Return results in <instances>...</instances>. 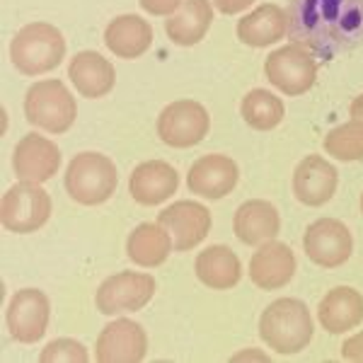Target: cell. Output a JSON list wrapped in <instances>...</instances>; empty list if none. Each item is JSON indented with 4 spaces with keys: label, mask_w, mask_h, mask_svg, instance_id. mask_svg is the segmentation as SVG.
I'll use <instances>...</instances> for the list:
<instances>
[{
    "label": "cell",
    "mask_w": 363,
    "mask_h": 363,
    "mask_svg": "<svg viewBox=\"0 0 363 363\" xmlns=\"http://www.w3.org/2000/svg\"><path fill=\"white\" fill-rule=\"evenodd\" d=\"M289 37L322 61L363 44V0H291Z\"/></svg>",
    "instance_id": "cell-1"
},
{
    "label": "cell",
    "mask_w": 363,
    "mask_h": 363,
    "mask_svg": "<svg viewBox=\"0 0 363 363\" xmlns=\"http://www.w3.org/2000/svg\"><path fill=\"white\" fill-rule=\"evenodd\" d=\"M259 337L277 354H298L313 339V318L298 298H279L259 318Z\"/></svg>",
    "instance_id": "cell-2"
},
{
    "label": "cell",
    "mask_w": 363,
    "mask_h": 363,
    "mask_svg": "<svg viewBox=\"0 0 363 363\" xmlns=\"http://www.w3.org/2000/svg\"><path fill=\"white\" fill-rule=\"evenodd\" d=\"M66 56V39L61 29L46 22H32L15 34L10 44L13 66L22 75H44L56 66H61Z\"/></svg>",
    "instance_id": "cell-3"
},
{
    "label": "cell",
    "mask_w": 363,
    "mask_h": 363,
    "mask_svg": "<svg viewBox=\"0 0 363 363\" xmlns=\"http://www.w3.org/2000/svg\"><path fill=\"white\" fill-rule=\"evenodd\" d=\"M116 165L102 153H80L66 169V189L70 199L83 206H99L116 191Z\"/></svg>",
    "instance_id": "cell-4"
},
{
    "label": "cell",
    "mask_w": 363,
    "mask_h": 363,
    "mask_svg": "<svg viewBox=\"0 0 363 363\" xmlns=\"http://www.w3.org/2000/svg\"><path fill=\"white\" fill-rule=\"evenodd\" d=\"M27 121L49 133H66L75 121L78 107L61 80H39L25 95Z\"/></svg>",
    "instance_id": "cell-5"
},
{
    "label": "cell",
    "mask_w": 363,
    "mask_h": 363,
    "mask_svg": "<svg viewBox=\"0 0 363 363\" xmlns=\"http://www.w3.org/2000/svg\"><path fill=\"white\" fill-rule=\"evenodd\" d=\"M51 216V196L39 184L32 182H20L10 186L3 194L0 203V220L3 228L10 233H34L42 225H46Z\"/></svg>",
    "instance_id": "cell-6"
},
{
    "label": "cell",
    "mask_w": 363,
    "mask_h": 363,
    "mask_svg": "<svg viewBox=\"0 0 363 363\" xmlns=\"http://www.w3.org/2000/svg\"><path fill=\"white\" fill-rule=\"evenodd\" d=\"M264 73L277 90L289 97H298L308 92L318 78V63L310 51L301 44H289L272 51L267 56Z\"/></svg>",
    "instance_id": "cell-7"
},
{
    "label": "cell",
    "mask_w": 363,
    "mask_h": 363,
    "mask_svg": "<svg viewBox=\"0 0 363 363\" xmlns=\"http://www.w3.org/2000/svg\"><path fill=\"white\" fill-rule=\"evenodd\" d=\"M211 116L194 99H177L157 116V136L169 148H191L208 136Z\"/></svg>",
    "instance_id": "cell-8"
},
{
    "label": "cell",
    "mask_w": 363,
    "mask_h": 363,
    "mask_svg": "<svg viewBox=\"0 0 363 363\" xmlns=\"http://www.w3.org/2000/svg\"><path fill=\"white\" fill-rule=\"evenodd\" d=\"M155 296V279L140 272H121L102 281L97 289L95 303L102 315L136 313L145 308Z\"/></svg>",
    "instance_id": "cell-9"
},
{
    "label": "cell",
    "mask_w": 363,
    "mask_h": 363,
    "mask_svg": "<svg viewBox=\"0 0 363 363\" xmlns=\"http://www.w3.org/2000/svg\"><path fill=\"white\" fill-rule=\"evenodd\" d=\"M303 250H306L308 259L318 267L337 269L351 257L354 240L342 220L320 218L308 225L306 235H303Z\"/></svg>",
    "instance_id": "cell-10"
},
{
    "label": "cell",
    "mask_w": 363,
    "mask_h": 363,
    "mask_svg": "<svg viewBox=\"0 0 363 363\" xmlns=\"http://www.w3.org/2000/svg\"><path fill=\"white\" fill-rule=\"evenodd\" d=\"M51 318V306L39 289H22L8 303V330L10 337L20 344H34L46 335Z\"/></svg>",
    "instance_id": "cell-11"
},
{
    "label": "cell",
    "mask_w": 363,
    "mask_h": 363,
    "mask_svg": "<svg viewBox=\"0 0 363 363\" xmlns=\"http://www.w3.org/2000/svg\"><path fill=\"white\" fill-rule=\"evenodd\" d=\"M157 223L169 233L174 250L186 252L206 240L211 230V213L199 201H174L172 206L157 213Z\"/></svg>",
    "instance_id": "cell-12"
},
{
    "label": "cell",
    "mask_w": 363,
    "mask_h": 363,
    "mask_svg": "<svg viewBox=\"0 0 363 363\" xmlns=\"http://www.w3.org/2000/svg\"><path fill=\"white\" fill-rule=\"evenodd\" d=\"M148 351V335L138 322L114 320L97 337L99 363H140Z\"/></svg>",
    "instance_id": "cell-13"
},
{
    "label": "cell",
    "mask_w": 363,
    "mask_h": 363,
    "mask_svg": "<svg viewBox=\"0 0 363 363\" xmlns=\"http://www.w3.org/2000/svg\"><path fill=\"white\" fill-rule=\"evenodd\" d=\"M13 167L20 182H32V184H44L49 182L61 167V150L54 140L29 133L15 145Z\"/></svg>",
    "instance_id": "cell-14"
},
{
    "label": "cell",
    "mask_w": 363,
    "mask_h": 363,
    "mask_svg": "<svg viewBox=\"0 0 363 363\" xmlns=\"http://www.w3.org/2000/svg\"><path fill=\"white\" fill-rule=\"evenodd\" d=\"M238 165L228 155H203L199 157L186 174V186L191 194H199L203 199H223L235 189L238 184Z\"/></svg>",
    "instance_id": "cell-15"
},
{
    "label": "cell",
    "mask_w": 363,
    "mask_h": 363,
    "mask_svg": "<svg viewBox=\"0 0 363 363\" xmlns=\"http://www.w3.org/2000/svg\"><path fill=\"white\" fill-rule=\"evenodd\" d=\"M339 172L332 162H327L322 155H308L298 162L294 172V194L301 203L318 208L327 203L337 191Z\"/></svg>",
    "instance_id": "cell-16"
},
{
    "label": "cell",
    "mask_w": 363,
    "mask_h": 363,
    "mask_svg": "<svg viewBox=\"0 0 363 363\" xmlns=\"http://www.w3.org/2000/svg\"><path fill=\"white\" fill-rule=\"evenodd\" d=\"M296 255L289 245L269 240L250 259V279L264 291H279L294 279Z\"/></svg>",
    "instance_id": "cell-17"
},
{
    "label": "cell",
    "mask_w": 363,
    "mask_h": 363,
    "mask_svg": "<svg viewBox=\"0 0 363 363\" xmlns=\"http://www.w3.org/2000/svg\"><path fill=\"white\" fill-rule=\"evenodd\" d=\"M177 169L165 160L140 162L131 172V179H128V191H131L133 201H138L140 206H157V203L167 201L177 191Z\"/></svg>",
    "instance_id": "cell-18"
},
{
    "label": "cell",
    "mask_w": 363,
    "mask_h": 363,
    "mask_svg": "<svg viewBox=\"0 0 363 363\" xmlns=\"http://www.w3.org/2000/svg\"><path fill=\"white\" fill-rule=\"evenodd\" d=\"M233 230H235L240 242L264 245L279 235L281 216L274 203L264 201V199H252V201H245L235 211Z\"/></svg>",
    "instance_id": "cell-19"
},
{
    "label": "cell",
    "mask_w": 363,
    "mask_h": 363,
    "mask_svg": "<svg viewBox=\"0 0 363 363\" xmlns=\"http://www.w3.org/2000/svg\"><path fill=\"white\" fill-rule=\"evenodd\" d=\"M68 78L73 80L75 90L87 99H99L112 92L116 83L114 66L97 51H80L70 58Z\"/></svg>",
    "instance_id": "cell-20"
},
{
    "label": "cell",
    "mask_w": 363,
    "mask_h": 363,
    "mask_svg": "<svg viewBox=\"0 0 363 363\" xmlns=\"http://www.w3.org/2000/svg\"><path fill=\"white\" fill-rule=\"evenodd\" d=\"M320 325L330 335H344L363 322V296L351 286H337L320 301Z\"/></svg>",
    "instance_id": "cell-21"
},
{
    "label": "cell",
    "mask_w": 363,
    "mask_h": 363,
    "mask_svg": "<svg viewBox=\"0 0 363 363\" xmlns=\"http://www.w3.org/2000/svg\"><path fill=\"white\" fill-rule=\"evenodd\" d=\"M104 44L119 58H140L153 44V29L138 15H119L104 29Z\"/></svg>",
    "instance_id": "cell-22"
},
{
    "label": "cell",
    "mask_w": 363,
    "mask_h": 363,
    "mask_svg": "<svg viewBox=\"0 0 363 363\" xmlns=\"http://www.w3.org/2000/svg\"><path fill=\"white\" fill-rule=\"evenodd\" d=\"M194 272L199 281L213 291H228L242 279V264L235 252L225 245H211L208 250L199 252Z\"/></svg>",
    "instance_id": "cell-23"
},
{
    "label": "cell",
    "mask_w": 363,
    "mask_h": 363,
    "mask_svg": "<svg viewBox=\"0 0 363 363\" xmlns=\"http://www.w3.org/2000/svg\"><path fill=\"white\" fill-rule=\"evenodd\" d=\"M213 8L208 0H182L179 8L165 22V32L177 46H194L206 37Z\"/></svg>",
    "instance_id": "cell-24"
},
{
    "label": "cell",
    "mask_w": 363,
    "mask_h": 363,
    "mask_svg": "<svg viewBox=\"0 0 363 363\" xmlns=\"http://www.w3.org/2000/svg\"><path fill=\"white\" fill-rule=\"evenodd\" d=\"M286 29L289 22L284 10L274 3H264L238 22V37L242 44L262 49V46L281 42L286 37Z\"/></svg>",
    "instance_id": "cell-25"
},
{
    "label": "cell",
    "mask_w": 363,
    "mask_h": 363,
    "mask_svg": "<svg viewBox=\"0 0 363 363\" xmlns=\"http://www.w3.org/2000/svg\"><path fill=\"white\" fill-rule=\"evenodd\" d=\"M172 238L160 223H140L136 230L128 235L126 255L133 264L153 269L165 264V259L172 252Z\"/></svg>",
    "instance_id": "cell-26"
},
{
    "label": "cell",
    "mask_w": 363,
    "mask_h": 363,
    "mask_svg": "<svg viewBox=\"0 0 363 363\" xmlns=\"http://www.w3.org/2000/svg\"><path fill=\"white\" fill-rule=\"evenodd\" d=\"M240 112H242V119L247 121V126L257 128V131H272L281 124L286 109L281 97L267 90H252L240 104Z\"/></svg>",
    "instance_id": "cell-27"
},
{
    "label": "cell",
    "mask_w": 363,
    "mask_h": 363,
    "mask_svg": "<svg viewBox=\"0 0 363 363\" xmlns=\"http://www.w3.org/2000/svg\"><path fill=\"white\" fill-rule=\"evenodd\" d=\"M325 150L344 162L363 160V121L351 119L349 124L332 128L325 136Z\"/></svg>",
    "instance_id": "cell-28"
},
{
    "label": "cell",
    "mask_w": 363,
    "mask_h": 363,
    "mask_svg": "<svg viewBox=\"0 0 363 363\" xmlns=\"http://www.w3.org/2000/svg\"><path fill=\"white\" fill-rule=\"evenodd\" d=\"M87 349L75 339H56L49 347L42 349L39 361L42 363H87Z\"/></svg>",
    "instance_id": "cell-29"
},
{
    "label": "cell",
    "mask_w": 363,
    "mask_h": 363,
    "mask_svg": "<svg viewBox=\"0 0 363 363\" xmlns=\"http://www.w3.org/2000/svg\"><path fill=\"white\" fill-rule=\"evenodd\" d=\"M140 8L150 15H157V17H169L174 10L179 8L182 0H138Z\"/></svg>",
    "instance_id": "cell-30"
},
{
    "label": "cell",
    "mask_w": 363,
    "mask_h": 363,
    "mask_svg": "<svg viewBox=\"0 0 363 363\" xmlns=\"http://www.w3.org/2000/svg\"><path fill=\"white\" fill-rule=\"evenodd\" d=\"M342 359L363 363V332H359V335H354L351 339H347V342H344Z\"/></svg>",
    "instance_id": "cell-31"
},
{
    "label": "cell",
    "mask_w": 363,
    "mask_h": 363,
    "mask_svg": "<svg viewBox=\"0 0 363 363\" xmlns=\"http://www.w3.org/2000/svg\"><path fill=\"white\" fill-rule=\"evenodd\" d=\"M255 0H213V5L220 10L223 15H238L242 10H247Z\"/></svg>",
    "instance_id": "cell-32"
},
{
    "label": "cell",
    "mask_w": 363,
    "mask_h": 363,
    "mask_svg": "<svg viewBox=\"0 0 363 363\" xmlns=\"http://www.w3.org/2000/svg\"><path fill=\"white\" fill-rule=\"evenodd\" d=\"M349 112H351V119H359L363 121V95H359L351 102V107H349Z\"/></svg>",
    "instance_id": "cell-33"
},
{
    "label": "cell",
    "mask_w": 363,
    "mask_h": 363,
    "mask_svg": "<svg viewBox=\"0 0 363 363\" xmlns=\"http://www.w3.org/2000/svg\"><path fill=\"white\" fill-rule=\"evenodd\" d=\"M242 359H262V361H269L267 356H259V354H252V351H247V354H238L235 361H242Z\"/></svg>",
    "instance_id": "cell-34"
},
{
    "label": "cell",
    "mask_w": 363,
    "mask_h": 363,
    "mask_svg": "<svg viewBox=\"0 0 363 363\" xmlns=\"http://www.w3.org/2000/svg\"><path fill=\"white\" fill-rule=\"evenodd\" d=\"M361 213H363V194H361Z\"/></svg>",
    "instance_id": "cell-35"
}]
</instances>
